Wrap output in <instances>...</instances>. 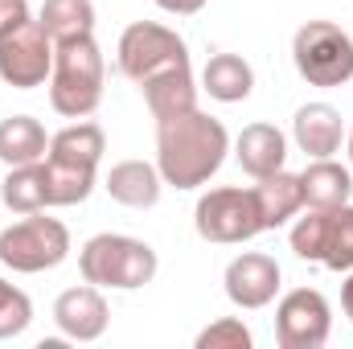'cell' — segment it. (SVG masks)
Masks as SVG:
<instances>
[{
	"label": "cell",
	"instance_id": "1",
	"mask_svg": "<svg viewBox=\"0 0 353 349\" xmlns=\"http://www.w3.org/2000/svg\"><path fill=\"white\" fill-rule=\"evenodd\" d=\"M230 152V136L222 128V119L205 115V111H185L176 119L157 123V169L165 177V185L176 189H197L222 169Z\"/></svg>",
	"mask_w": 353,
	"mask_h": 349
},
{
	"label": "cell",
	"instance_id": "2",
	"mask_svg": "<svg viewBox=\"0 0 353 349\" xmlns=\"http://www.w3.org/2000/svg\"><path fill=\"white\" fill-rule=\"evenodd\" d=\"M107 152V136L99 123H70L50 136L46 169H50V206H79L94 189V169Z\"/></svg>",
	"mask_w": 353,
	"mask_h": 349
},
{
	"label": "cell",
	"instance_id": "3",
	"mask_svg": "<svg viewBox=\"0 0 353 349\" xmlns=\"http://www.w3.org/2000/svg\"><path fill=\"white\" fill-rule=\"evenodd\" d=\"M50 103L58 115H70V119H87L103 103V54L90 33L70 37V41H54Z\"/></svg>",
	"mask_w": 353,
	"mask_h": 349
},
{
	"label": "cell",
	"instance_id": "4",
	"mask_svg": "<svg viewBox=\"0 0 353 349\" xmlns=\"http://www.w3.org/2000/svg\"><path fill=\"white\" fill-rule=\"evenodd\" d=\"M79 271L94 288L132 292V288L152 283L157 251L148 243H140V239H128V235H94L83 247V255H79Z\"/></svg>",
	"mask_w": 353,
	"mask_h": 349
},
{
	"label": "cell",
	"instance_id": "5",
	"mask_svg": "<svg viewBox=\"0 0 353 349\" xmlns=\"http://www.w3.org/2000/svg\"><path fill=\"white\" fill-rule=\"evenodd\" d=\"M292 62L308 87H345L353 79V37L333 21H308L292 37Z\"/></svg>",
	"mask_w": 353,
	"mask_h": 349
},
{
	"label": "cell",
	"instance_id": "6",
	"mask_svg": "<svg viewBox=\"0 0 353 349\" xmlns=\"http://www.w3.org/2000/svg\"><path fill=\"white\" fill-rule=\"evenodd\" d=\"M66 255H70V230L58 218H46L41 210L25 214L21 222H12V226L0 230V263L12 267V271H21V275L50 271Z\"/></svg>",
	"mask_w": 353,
	"mask_h": 349
},
{
	"label": "cell",
	"instance_id": "7",
	"mask_svg": "<svg viewBox=\"0 0 353 349\" xmlns=\"http://www.w3.org/2000/svg\"><path fill=\"white\" fill-rule=\"evenodd\" d=\"M292 251L308 263H325L329 271H353V206L308 210L292 226Z\"/></svg>",
	"mask_w": 353,
	"mask_h": 349
},
{
	"label": "cell",
	"instance_id": "8",
	"mask_svg": "<svg viewBox=\"0 0 353 349\" xmlns=\"http://www.w3.org/2000/svg\"><path fill=\"white\" fill-rule=\"evenodd\" d=\"M197 235L205 243H247L263 235V214L255 189H210L193 210Z\"/></svg>",
	"mask_w": 353,
	"mask_h": 349
},
{
	"label": "cell",
	"instance_id": "9",
	"mask_svg": "<svg viewBox=\"0 0 353 349\" xmlns=\"http://www.w3.org/2000/svg\"><path fill=\"white\" fill-rule=\"evenodd\" d=\"M185 62H189L185 41L157 21H136L119 37V70L132 83H144V79H152L169 66H185Z\"/></svg>",
	"mask_w": 353,
	"mask_h": 349
},
{
	"label": "cell",
	"instance_id": "10",
	"mask_svg": "<svg viewBox=\"0 0 353 349\" xmlns=\"http://www.w3.org/2000/svg\"><path fill=\"white\" fill-rule=\"evenodd\" d=\"M333 312L316 288H296L275 308V341L283 349H321L329 341Z\"/></svg>",
	"mask_w": 353,
	"mask_h": 349
},
{
	"label": "cell",
	"instance_id": "11",
	"mask_svg": "<svg viewBox=\"0 0 353 349\" xmlns=\"http://www.w3.org/2000/svg\"><path fill=\"white\" fill-rule=\"evenodd\" d=\"M50 70H54V41L37 21L0 37V79L8 87L33 90L50 79Z\"/></svg>",
	"mask_w": 353,
	"mask_h": 349
},
{
	"label": "cell",
	"instance_id": "12",
	"mask_svg": "<svg viewBox=\"0 0 353 349\" xmlns=\"http://www.w3.org/2000/svg\"><path fill=\"white\" fill-rule=\"evenodd\" d=\"M279 292V263L271 255L247 251L226 267V296L239 308H267Z\"/></svg>",
	"mask_w": 353,
	"mask_h": 349
},
{
	"label": "cell",
	"instance_id": "13",
	"mask_svg": "<svg viewBox=\"0 0 353 349\" xmlns=\"http://www.w3.org/2000/svg\"><path fill=\"white\" fill-rule=\"evenodd\" d=\"M54 321L70 341H99L107 333L111 312H107L103 292L94 283H83V288H66L54 300Z\"/></svg>",
	"mask_w": 353,
	"mask_h": 349
},
{
	"label": "cell",
	"instance_id": "14",
	"mask_svg": "<svg viewBox=\"0 0 353 349\" xmlns=\"http://www.w3.org/2000/svg\"><path fill=\"white\" fill-rule=\"evenodd\" d=\"M292 132H296V144L300 152H308L312 161L321 157H333L345 140V123H341V111L329 107V103H308L296 111L292 119Z\"/></svg>",
	"mask_w": 353,
	"mask_h": 349
},
{
	"label": "cell",
	"instance_id": "15",
	"mask_svg": "<svg viewBox=\"0 0 353 349\" xmlns=\"http://www.w3.org/2000/svg\"><path fill=\"white\" fill-rule=\"evenodd\" d=\"M107 193H111V201H119V206H128V210H152L157 201H161V185H165V177L157 165H148V161H119L111 173H107Z\"/></svg>",
	"mask_w": 353,
	"mask_h": 349
},
{
	"label": "cell",
	"instance_id": "16",
	"mask_svg": "<svg viewBox=\"0 0 353 349\" xmlns=\"http://www.w3.org/2000/svg\"><path fill=\"white\" fill-rule=\"evenodd\" d=\"M140 90H144L148 111L157 115V123H161V119H176V115H185V111L197 107V87H193L189 62H185V66H169V70L144 79Z\"/></svg>",
	"mask_w": 353,
	"mask_h": 349
},
{
	"label": "cell",
	"instance_id": "17",
	"mask_svg": "<svg viewBox=\"0 0 353 349\" xmlns=\"http://www.w3.org/2000/svg\"><path fill=\"white\" fill-rule=\"evenodd\" d=\"M234 157H239L243 173H251L259 181V177H271V173L283 169V161H288V140H283V132L271 128V123H251V128L239 132Z\"/></svg>",
	"mask_w": 353,
	"mask_h": 349
},
{
	"label": "cell",
	"instance_id": "18",
	"mask_svg": "<svg viewBox=\"0 0 353 349\" xmlns=\"http://www.w3.org/2000/svg\"><path fill=\"white\" fill-rule=\"evenodd\" d=\"M300 189H304L308 210H337L353 197V173L333 157H321L300 173Z\"/></svg>",
	"mask_w": 353,
	"mask_h": 349
},
{
	"label": "cell",
	"instance_id": "19",
	"mask_svg": "<svg viewBox=\"0 0 353 349\" xmlns=\"http://www.w3.org/2000/svg\"><path fill=\"white\" fill-rule=\"evenodd\" d=\"M46 152H50V136H46V128L33 115H8V119H0V161L8 169L46 161Z\"/></svg>",
	"mask_w": 353,
	"mask_h": 349
},
{
	"label": "cell",
	"instance_id": "20",
	"mask_svg": "<svg viewBox=\"0 0 353 349\" xmlns=\"http://www.w3.org/2000/svg\"><path fill=\"white\" fill-rule=\"evenodd\" d=\"M0 201L12 214H37V210H46L50 206V169H46V161L8 169L4 185H0Z\"/></svg>",
	"mask_w": 353,
	"mask_h": 349
},
{
	"label": "cell",
	"instance_id": "21",
	"mask_svg": "<svg viewBox=\"0 0 353 349\" xmlns=\"http://www.w3.org/2000/svg\"><path fill=\"white\" fill-rule=\"evenodd\" d=\"M201 87L218 103H243L255 90V70L239 54H214L201 70Z\"/></svg>",
	"mask_w": 353,
	"mask_h": 349
},
{
	"label": "cell",
	"instance_id": "22",
	"mask_svg": "<svg viewBox=\"0 0 353 349\" xmlns=\"http://www.w3.org/2000/svg\"><path fill=\"white\" fill-rule=\"evenodd\" d=\"M255 201H259V214H263V230H275L283 226L300 206H304V189H300V177L296 173H271L259 177L255 185Z\"/></svg>",
	"mask_w": 353,
	"mask_h": 349
},
{
	"label": "cell",
	"instance_id": "23",
	"mask_svg": "<svg viewBox=\"0 0 353 349\" xmlns=\"http://www.w3.org/2000/svg\"><path fill=\"white\" fill-rule=\"evenodd\" d=\"M50 41H70L94 29V4L90 0H46L41 4V21H37Z\"/></svg>",
	"mask_w": 353,
	"mask_h": 349
},
{
	"label": "cell",
	"instance_id": "24",
	"mask_svg": "<svg viewBox=\"0 0 353 349\" xmlns=\"http://www.w3.org/2000/svg\"><path fill=\"white\" fill-rule=\"evenodd\" d=\"M33 321V304L21 288H12L8 279H0V341L21 337Z\"/></svg>",
	"mask_w": 353,
	"mask_h": 349
},
{
	"label": "cell",
	"instance_id": "25",
	"mask_svg": "<svg viewBox=\"0 0 353 349\" xmlns=\"http://www.w3.org/2000/svg\"><path fill=\"white\" fill-rule=\"evenodd\" d=\"M197 349H251V329L234 317H222L197 333Z\"/></svg>",
	"mask_w": 353,
	"mask_h": 349
},
{
	"label": "cell",
	"instance_id": "26",
	"mask_svg": "<svg viewBox=\"0 0 353 349\" xmlns=\"http://www.w3.org/2000/svg\"><path fill=\"white\" fill-rule=\"evenodd\" d=\"M21 25H29V4L25 0H0V37L17 33Z\"/></svg>",
	"mask_w": 353,
	"mask_h": 349
},
{
	"label": "cell",
	"instance_id": "27",
	"mask_svg": "<svg viewBox=\"0 0 353 349\" xmlns=\"http://www.w3.org/2000/svg\"><path fill=\"white\" fill-rule=\"evenodd\" d=\"M165 12H176V17H193V12H201L205 8V0H157Z\"/></svg>",
	"mask_w": 353,
	"mask_h": 349
},
{
	"label": "cell",
	"instance_id": "28",
	"mask_svg": "<svg viewBox=\"0 0 353 349\" xmlns=\"http://www.w3.org/2000/svg\"><path fill=\"white\" fill-rule=\"evenodd\" d=\"M341 308H345V317L353 321V271H350V279L341 283Z\"/></svg>",
	"mask_w": 353,
	"mask_h": 349
},
{
	"label": "cell",
	"instance_id": "29",
	"mask_svg": "<svg viewBox=\"0 0 353 349\" xmlns=\"http://www.w3.org/2000/svg\"><path fill=\"white\" fill-rule=\"evenodd\" d=\"M350 161H353V132H350Z\"/></svg>",
	"mask_w": 353,
	"mask_h": 349
}]
</instances>
